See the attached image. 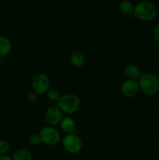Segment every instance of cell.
<instances>
[{
	"mask_svg": "<svg viewBox=\"0 0 159 160\" xmlns=\"http://www.w3.org/2000/svg\"><path fill=\"white\" fill-rule=\"evenodd\" d=\"M47 96L51 101L58 102L61 98V94L59 91L56 88H49V90L47 92Z\"/></svg>",
	"mask_w": 159,
	"mask_h": 160,
	"instance_id": "cell-15",
	"label": "cell"
},
{
	"mask_svg": "<svg viewBox=\"0 0 159 160\" xmlns=\"http://www.w3.org/2000/svg\"><path fill=\"white\" fill-rule=\"evenodd\" d=\"M4 62V57H0V64H2Z\"/></svg>",
	"mask_w": 159,
	"mask_h": 160,
	"instance_id": "cell-21",
	"label": "cell"
},
{
	"mask_svg": "<svg viewBox=\"0 0 159 160\" xmlns=\"http://www.w3.org/2000/svg\"><path fill=\"white\" fill-rule=\"evenodd\" d=\"M12 160H33L32 154L26 149H19L15 152Z\"/></svg>",
	"mask_w": 159,
	"mask_h": 160,
	"instance_id": "cell-14",
	"label": "cell"
},
{
	"mask_svg": "<svg viewBox=\"0 0 159 160\" xmlns=\"http://www.w3.org/2000/svg\"><path fill=\"white\" fill-rule=\"evenodd\" d=\"M62 145L65 151L71 154H77L83 148V142L80 138L75 133L67 134L62 138Z\"/></svg>",
	"mask_w": 159,
	"mask_h": 160,
	"instance_id": "cell-4",
	"label": "cell"
},
{
	"mask_svg": "<svg viewBox=\"0 0 159 160\" xmlns=\"http://www.w3.org/2000/svg\"><path fill=\"white\" fill-rule=\"evenodd\" d=\"M140 90L138 81L135 80L127 79L122 84L121 92L124 96L131 98L133 97L138 93Z\"/></svg>",
	"mask_w": 159,
	"mask_h": 160,
	"instance_id": "cell-8",
	"label": "cell"
},
{
	"mask_svg": "<svg viewBox=\"0 0 159 160\" xmlns=\"http://www.w3.org/2000/svg\"><path fill=\"white\" fill-rule=\"evenodd\" d=\"M138 84L140 90L148 96H154L159 92V79L153 73H141Z\"/></svg>",
	"mask_w": 159,
	"mask_h": 160,
	"instance_id": "cell-1",
	"label": "cell"
},
{
	"mask_svg": "<svg viewBox=\"0 0 159 160\" xmlns=\"http://www.w3.org/2000/svg\"><path fill=\"white\" fill-rule=\"evenodd\" d=\"M31 86L33 92L37 95L47 93L50 88V79L45 73H38L33 78Z\"/></svg>",
	"mask_w": 159,
	"mask_h": 160,
	"instance_id": "cell-6",
	"label": "cell"
},
{
	"mask_svg": "<svg viewBox=\"0 0 159 160\" xmlns=\"http://www.w3.org/2000/svg\"><path fill=\"white\" fill-rule=\"evenodd\" d=\"M118 9L122 13L129 15V14L133 13L134 6L131 2L127 1V0H123V1L120 2L119 4H118Z\"/></svg>",
	"mask_w": 159,
	"mask_h": 160,
	"instance_id": "cell-13",
	"label": "cell"
},
{
	"mask_svg": "<svg viewBox=\"0 0 159 160\" xmlns=\"http://www.w3.org/2000/svg\"><path fill=\"white\" fill-rule=\"evenodd\" d=\"M125 75L127 77L128 79L129 80H135L137 81L139 79L141 75L140 68L135 64H127L124 68Z\"/></svg>",
	"mask_w": 159,
	"mask_h": 160,
	"instance_id": "cell-9",
	"label": "cell"
},
{
	"mask_svg": "<svg viewBox=\"0 0 159 160\" xmlns=\"http://www.w3.org/2000/svg\"><path fill=\"white\" fill-rule=\"evenodd\" d=\"M61 129L67 134H73L76 130V122L72 117H63L60 123Z\"/></svg>",
	"mask_w": 159,
	"mask_h": 160,
	"instance_id": "cell-10",
	"label": "cell"
},
{
	"mask_svg": "<svg viewBox=\"0 0 159 160\" xmlns=\"http://www.w3.org/2000/svg\"><path fill=\"white\" fill-rule=\"evenodd\" d=\"M29 142L32 145H39L41 142V138L39 134H32L29 137Z\"/></svg>",
	"mask_w": 159,
	"mask_h": 160,
	"instance_id": "cell-17",
	"label": "cell"
},
{
	"mask_svg": "<svg viewBox=\"0 0 159 160\" xmlns=\"http://www.w3.org/2000/svg\"><path fill=\"white\" fill-rule=\"evenodd\" d=\"M12 43L7 37L0 36V57H4L10 52Z\"/></svg>",
	"mask_w": 159,
	"mask_h": 160,
	"instance_id": "cell-11",
	"label": "cell"
},
{
	"mask_svg": "<svg viewBox=\"0 0 159 160\" xmlns=\"http://www.w3.org/2000/svg\"><path fill=\"white\" fill-rule=\"evenodd\" d=\"M37 98H38V95L34 92H31L27 94L26 95V100L28 102L30 103H34L37 102Z\"/></svg>",
	"mask_w": 159,
	"mask_h": 160,
	"instance_id": "cell-18",
	"label": "cell"
},
{
	"mask_svg": "<svg viewBox=\"0 0 159 160\" xmlns=\"http://www.w3.org/2000/svg\"><path fill=\"white\" fill-rule=\"evenodd\" d=\"M62 118V112L58 106H50L45 112V120L51 127L60 124Z\"/></svg>",
	"mask_w": 159,
	"mask_h": 160,
	"instance_id": "cell-7",
	"label": "cell"
},
{
	"mask_svg": "<svg viewBox=\"0 0 159 160\" xmlns=\"http://www.w3.org/2000/svg\"><path fill=\"white\" fill-rule=\"evenodd\" d=\"M81 105L80 98L75 94H65L61 96L58 101L59 109L62 112L66 114H73L80 109Z\"/></svg>",
	"mask_w": 159,
	"mask_h": 160,
	"instance_id": "cell-3",
	"label": "cell"
},
{
	"mask_svg": "<svg viewBox=\"0 0 159 160\" xmlns=\"http://www.w3.org/2000/svg\"><path fill=\"white\" fill-rule=\"evenodd\" d=\"M153 36L154 38L157 43H159V23L154 28V31H153Z\"/></svg>",
	"mask_w": 159,
	"mask_h": 160,
	"instance_id": "cell-19",
	"label": "cell"
},
{
	"mask_svg": "<svg viewBox=\"0 0 159 160\" xmlns=\"http://www.w3.org/2000/svg\"><path fill=\"white\" fill-rule=\"evenodd\" d=\"M41 142L48 145H55L60 142V133L57 129L51 126L45 127L39 133Z\"/></svg>",
	"mask_w": 159,
	"mask_h": 160,
	"instance_id": "cell-5",
	"label": "cell"
},
{
	"mask_svg": "<svg viewBox=\"0 0 159 160\" xmlns=\"http://www.w3.org/2000/svg\"><path fill=\"white\" fill-rule=\"evenodd\" d=\"M0 160H12V159L10 157V156L4 155V156H0Z\"/></svg>",
	"mask_w": 159,
	"mask_h": 160,
	"instance_id": "cell-20",
	"label": "cell"
},
{
	"mask_svg": "<svg viewBox=\"0 0 159 160\" xmlns=\"http://www.w3.org/2000/svg\"><path fill=\"white\" fill-rule=\"evenodd\" d=\"M9 143L6 140L0 139V156H4L9 152Z\"/></svg>",
	"mask_w": 159,
	"mask_h": 160,
	"instance_id": "cell-16",
	"label": "cell"
},
{
	"mask_svg": "<svg viewBox=\"0 0 159 160\" xmlns=\"http://www.w3.org/2000/svg\"><path fill=\"white\" fill-rule=\"evenodd\" d=\"M157 14V9L152 2L148 1H140L134 6L133 15L143 21L154 20Z\"/></svg>",
	"mask_w": 159,
	"mask_h": 160,
	"instance_id": "cell-2",
	"label": "cell"
},
{
	"mask_svg": "<svg viewBox=\"0 0 159 160\" xmlns=\"http://www.w3.org/2000/svg\"><path fill=\"white\" fill-rule=\"evenodd\" d=\"M157 52H158V54H159V46H158V48H157Z\"/></svg>",
	"mask_w": 159,
	"mask_h": 160,
	"instance_id": "cell-22",
	"label": "cell"
},
{
	"mask_svg": "<svg viewBox=\"0 0 159 160\" xmlns=\"http://www.w3.org/2000/svg\"><path fill=\"white\" fill-rule=\"evenodd\" d=\"M70 62L73 66L76 67H82L85 62V56L82 52L79 51L73 52L70 57Z\"/></svg>",
	"mask_w": 159,
	"mask_h": 160,
	"instance_id": "cell-12",
	"label": "cell"
}]
</instances>
